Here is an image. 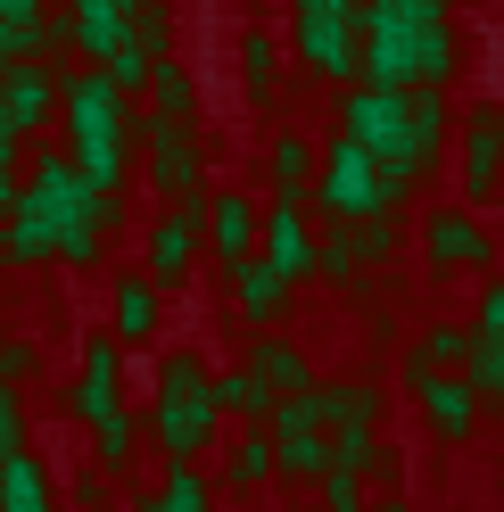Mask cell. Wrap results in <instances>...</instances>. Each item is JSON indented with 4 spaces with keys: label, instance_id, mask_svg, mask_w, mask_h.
I'll use <instances>...</instances> for the list:
<instances>
[{
    "label": "cell",
    "instance_id": "e0dca14e",
    "mask_svg": "<svg viewBox=\"0 0 504 512\" xmlns=\"http://www.w3.org/2000/svg\"><path fill=\"white\" fill-rule=\"evenodd\" d=\"M116 372H124V347H116V339H91V347H83V389H75V413H83L91 430L124 413V405H116Z\"/></svg>",
    "mask_w": 504,
    "mask_h": 512
},
{
    "label": "cell",
    "instance_id": "30bf717a",
    "mask_svg": "<svg viewBox=\"0 0 504 512\" xmlns=\"http://www.w3.org/2000/svg\"><path fill=\"white\" fill-rule=\"evenodd\" d=\"M405 397L422 405V422H430L438 446H471L480 422H488V405H480V389H471L463 372H405Z\"/></svg>",
    "mask_w": 504,
    "mask_h": 512
},
{
    "label": "cell",
    "instance_id": "836d02e7",
    "mask_svg": "<svg viewBox=\"0 0 504 512\" xmlns=\"http://www.w3.org/2000/svg\"><path fill=\"white\" fill-rule=\"evenodd\" d=\"M17 438H25V422H17V397H0V463H17V455H25Z\"/></svg>",
    "mask_w": 504,
    "mask_h": 512
},
{
    "label": "cell",
    "instance_id": "f1b7e54d",
    "mask_svg": "<svg viewBox=\"0 0 504 512\" xmlns=\"http://www.w3.org/2000/svg\"><path fill=\"white\" fill-rule=\"evenodd\" d=\"M364 265V256H356V232H323V248H314V273H323V281H348Z\"/></svg>",
    "mask_w": 504,
    "mask_h": 512
},
{
    "label": "cell",
    "instance_id": "7402d4cb",
    "mask_svg": "<svg viewBox=\"0 0 504 512\" xmlns=\"http://www.w3.org/2000/svg\"><path fill=\"white\" fill-rule=\"evenodd\" d=\"M281 306H290V281H281V273L265 265V256H257V265L240 273V314L257 323V339H265V331L281 323Z\"/></svg>",
    "mask_w": 504,
    "mask_h": 512
},
{
    "label": "cell",
    "instance_id": "4316f807",
    "mask_svg": "<svg viewBox=\"0 0 504 512\" xmlns=\"http://www.w3.org/2000/svg\"><path fill=\"white\" fill-rule=\"evenodd\" d=\"M91 438H100V479L133 471V446H141V422H133V413H116V422H100Z\"/></svg>",
    "mask_w": 504,
    "mask_h": 512
},
{
    "label": "cell",
    "instance_id": "e575fe53",
    "mask_svg": "<svg viewBox=\"0 0 504 512\" xmlns=\"http://www.w3.org/2000/svg\"><path fill=\"white\" fill-rule=\"evenodd\" d=\"M17 199H25V190L9 182V157H0V223H17Z\"/></svg>",
    "mask_w": 504,
    "mask_h": 512
},
{
    "label": "cell",
    "instance_id": "ba28073f",
    "mask_svg": "<svg viewBox=\"0 0 504 512\" xmlns=\"http://www.w3.org/2000/svg\"><path fill=\"white\" fill-rule=\"evenodd\" d=\"M141 166H149V190L166 207H199L207 199V149L191 124H166V116H141Z\"/></svg>",
    "mask_w": 504,
    "mask_h": 512
},
{
    "label": "cell",
    "instance_id": "44dd1931",
    "mask_svg": "<svg viewBox=\"0 0 504 512\" xmlns=\"http://www.w3.org/2000/svg\"><path fill=\"white\" fill-rule=\"evenodd\" d=\"M157 298H166V290H157L149 273H124L116 281V347H141L157 331Z\"/></svg>",
    "mask_w": 504,
    "mask_h": 512
},
{
    "label": "cell",
    "instance_id": "9a60e30c",
    "mask_svg": "<svg viewBox=\"0 0 504 512\" xmlns=\"http://www.w3.org/2000/svg\"><path fill=\"white\" fill-rule=\"evenodd\" d=\"M50 108H58V67H42V58L0 67V116H9V133H42Z\"/></svg>",
    "mask_w": 504,
    "mask_h": 512
},
{
    "label": "cell",
    "instance_id": "603a6c76",
    "mask_svg": "<svg viewBox=\"0 0 504 512\" xmlns=\"http://www.w3.org/2000/svg\"><path fill=\"white\" fill-rule=\"evenodd\" d=\"M240 75H248V100H273V83H281V50H273V34H265V25H248V34H240Z\"/></svg>",
    "mask_w": 504,
    "mask_h": 512
},
{
    "label": "cell",
    "instance_id": "83f0119b",
    "mask_svg": "<svg viewBox=\"0 0 504 512\" xmlns=\"http://www.w3.org/2000/svg\"><path fill=\"white\" fill-rule=\"evenodd\" d=\"M471 389H480V405L488 413H504V339H480V347H471Z\"/></svg>",
    "mask_w": 504,
    "mask_h": 512
},
{
    "label": "cell",
    "instance_id": "d590c367",
    "mask_svg": "<svg viewBox=\"0 0 504 512\" xmlns=\"http://www.w3.org/2000/svg\"><path fill=\"white\" fill-rule=\"evenodd\" d=\"M381 512H414V504H405V496H389V504H381Z\"/></svg>",
    "mask_w": 504,
    "mask_h": 512
},
{
    "label": "cell",
    "instance_id": "ac0fdd59",
    "mask_svg": "<svg viewBox=\"0 0 504 512\" xmlns=\"http://www.w3.org/2000/svg\"><path fill=\"white\" fill-rule=\"evenodd\" d=\"M248 364H257V380H265V389L281 397V405H290V397H314V389H323V380H314V364L298 356V347L290 339H257V347H248Z\"/></svg>",
    "mask_w": 504,
    "mask_h": 512
},
{
    "label": "cell",
    "instance_id": "1f68e13d",
    "mask_svg": "<svg viewBox=\"0 0 504 512\" xmlns=\"http://www.w3.org/2000/svg\"><path fill=\"white\" fill-rule=\"evenodd\" d=\"M323 512H372L364 479H356V471H331V479H323Z\"/></svg>",
    "mask_w": 504,
    "mask_h": 512
},
{
    "label": "cell",
    "instance_id": "8992f818",
    "mask_svg": "<svg viewBox=\"0 0 504 512\" xmlns=\"http://www.w3.org/2000/svg\"><path fill=\"white\" fill-rule=\"evenodd\" d=\"M339 141H356L364 157H381L389 174H430V149H422V133H414V91H372V83H356V91H339Z\"/></svg>",
    "mask_w": 504,
    "mask_h": 512
},
{
    "label": "cell",
    "instance_id": "7a4b0ae2",
    "mask_svg": "<svg viewBox=\"0 0 504 512\" xmlns=\"http://www.w3.org/2000/svg\"><path fill=\"white\" fill-rule=\"evenodd\" d=\"M108 215H116V199H100V190L83 182L75 157L50 149L42 166H34V182H25V199H17L9 248H17V256H67V265H91Z\"/></svg>",
    "mask_w": 504,
    "mask_h": 512
},
{
    "label": "cell",
    "instance_id": "8fae6325",
    "mask_svg": "<svg viewBox=\"0 0 504 512\" xmlns=\"http://www.w3.org/2000/svg\"><path fill=\"white\" fill-rule=\"evenodd\" d=\"M207 256H215L232 281L265 256V215H257L248 190H207Z\"/></svg>",
    "mask_w": 504,
    "mask_h": 512
},
{
    "label": "cell",
    "instance_id": "9c48e42d",
    "mask_svg": "<svg viewBox=\"0 0 504 512\" xmlns=\"http://www.w3.org/2000/svg\"><path fill=\"white\" fill-rule=\"evenodd\" d=\"M422 265L438 281H496V240H488V223L471 215V207H430L422 215Z\"/></svg>",
    "mask_w": 504,
    "mask_h": 512
},
{
    "label": "cell",
    "instance_id": "cb8c5ba5",
    "mask_svg": "<svg viewBox=\"0 0 504 512\" xmlns=\"http://www.w3.org/2000/svg\"><path fill=\"white\" fill-rule=\"evenodd\" d=\"M273 471H281V455H273V430H248V438L232 446V463H224V479H232V488H265Z\"/></svg>",
    "mask_w": 504,
    "mask_h": 512
},
{
    "label": "cell",
    "instance_id": "3957f363",
    "mask_svg": "<svg viewBox=\"0 0 504 512\" xmlns=\"http://www.w3.org/2000/svg\"><path fill=\"white\" fill-rule=\"evenodd\" d=\"M67 116H75V166L83 182L100 190V199L124 207V166H133V149H141V124H133V100L108 83V75H75L67 83Z\"/></svg>",
    "mask_w": 504,
    "mask_h": 512
},
{
    "label": "cell",
    "instance_id": "277c9868",
    "mask_svg": "<svg viewBox=\"0 0 504 512\" xmlns=\"http://www.w3.org/2000/svg\"><path fill=\"white\" fill-rule=\"evenodd\" d=\"M215 430H224V413H215V372H207V356H191V347L157 356L149 438L166 446V463H174V471H199V455L215 446Z\"/></svg>",
    "mask_w": 504,
    "mask_h": 512
},
{
    "label": "cell",
    "instance_id": "4fadbf2b",
    "mask_svg": "<svg viewBox=\"0 0 504 512\" xmlns=\"http://www.w3.org/2000/svg\"><path fill=\"white\" fill-rule=\"evenodd\" d=\"M504 182V100H471V124H463V199L488 207Z\"/></svg>",
    "mask_w": 504,
    "mask_h": 512
},
{
    "label": "cell",
    "instance_id": "5bb4252c",
    "mask_svg": "<svg viewBox=\"0 0 504 512\" xmlns=\"http://www.w3.org/2000/svg\"><path fill=\"white\" fill-rule=\"evenodd\" d=\"M314 248H323V232L306 223V199H273V215H265V265L298 290V281L314 273Z\"/></svg>",
    "mask_w": 504,
    "mask_h": 512
},
{
    "label": "cell",
    "instance_id": "d6986e66",
    "mask_svg": "<svg viewBox=\"0 0 504 512\" xmlns=\"http://www.w3.org/2000/svg\"><path fill=\"white\" fill-rule=\"evenodd\" d=\"M215 413H240L248 430H273V413H281V397L257 380V364H232V372H215Z\"/></svg>",
    "mask_w": 504,
    "mask_h": 512
},
{
    "label": "cell",
    "instance_id": "5b68a950",
    "mask_svg": "<svg viewBox=\"0 0 504 512\" xmlns=\"http://www.w3.org/2000/svg\"><path fill=\"white\" fill-rule=\"evenodd\" d=\"M414 199V174H389L381 157H364L356 141L323 149V182H314V207H323V232H364V223H389Z\"/></svg>",
    "mask_w": 504,
    "mask_h": 512
},
{
    "label": "cell",
    "instance_id": "4dcf8cb0",
    "mask_svg": "<svg viewBox=\"0 0 504 512\" xmlns=\"http://www.w3.org/2000/svg\"><path fill=\"white\" fill-rule=\"evenodd\" d=\"M157 496H166V512H207V479L199 471H166V488H157Z\"/></svg>",
    "mask_w": 504,
    "mask_h": 512
},
{
    "label": "cell",
    "instance_id": "6da1fadb",
    "mask_svg": "<svg viewBox=\"0 0 504 512\" xmlns=\"http://www.w3.org/2000/svg\"><path fill=\"white\" fill-rule=\"evenodd\" d=\"M455 17L438 0H372L364 9V83L372 91H447L455 83Z\"/></svg>",
    "mask_w": 504,
    "mask_h": 512
},
{
    "label": "cell",
    "instance_id": "d6a6232c",
    "mask_svg": "<svg viewBox=\"0 0 504 512\" xmlns=\"http://www.w3.org/2000/svg\"><path fill=\"white\" fill-rule=\"evenodd\" d=\"M471 331H480V339H504V273L480 281V314H471Z\"/></svg>",
    "mask_w": 504,
    "mask_h": 512
},
{
    "label": "cell",
    "instance_id": "484cf974",
    "mask_svg": "<svg viewBox=\"0 0 504 512\" xmlns=\"http://www.w3.org/2000/svg\"><path fill=\"white\" fill-rule=\"evenodd\" d=\"M0 512H50V496H42V471L34 463H0Z\"/></svg>",
    "mask_w": 504,
    "mask_h": 512
},
{
    "label": "cell",
    "instance_id": "52a82bcc",
    "mask_svg": "<svg viewBox=\"0 0 504 512\" xmlns=\"http://www.w3.org/2000/svg\"><path fill=\"white\" fill-rule=\"evenodd\" d=\"M298 34V67L314 83H364V9H348V0H306V9L290 17Z\"/></svg>",
    "mask_w": 504,
    "mask_h": 512
},
{
    "label": "cell",
    "instance_id": "7c38bea8",
    "mask_svg": "<svg viewBox=\"0 0 504 512\" xmlns=\"http://www.w3.org/2000/svg\"><path fill=\"white\" fill-rule=\"evenodd\" d=\"M199 248H207V199L199 207H166L149 223V281L157 290H182L191 265H199Z\"/></svg>",
    "mask_w": 504,
    "mask_h": 512
},
{
    "label": "cell",
    "instance_id": "2e32d148",
    "mask_svg": "<svg viewBox=\"0 0 504 512\" xmlns=\"http://www.w3.org/2000/svg\"><path fill=\"white\" fill-rule=\"evenodd\" d=\"M323 397V430L331 438H381V389L372 380H331V389H314Z\"/></svg>",
    "mask_w": 504,
    "mask_h": 512
},
{
    "label": "cell",
    "instance_id": "d4e9b609",
    "mask_svg": "<svg viewBox=\"0 0 504 512\" xmlns=\"http://www.w3.org/2000/svg\"><path fill=\"white\" fill-rule=\"evenodd\" d=\"M149 100H157L149 116H166V124H191V116H199V91H191V75H182L174 58H166L157 75H149Z\"/></svg>",
    "mask_w": 504,
    "mask_h": 512
},
{
    "label": "cell",
    "instance_id": "f546056e",
    "mask_svg": "<svg viewBox=\"0 0 504 512\" xmlns=\"http://www.w3.org/2000/svg\"><path fill=\"white\" fill-rule=\"evenodd\" d=\"M397 248H405V232H397V215H389V223H364V232H356V256H364V265H389Z\"/></svg>",
    "mask_w": 504,
    "mask_h": 512
},
{
    "label": "cell",
    "instance_id": "ffe728a7",
    "mask_svg": "<svg viewBox=\"0 0 504 512\" xmlns=\"http://www.w3.org/2000/svg\"><path fill=\"white\" fill-rule=\"evenodd\" d=\"M471 347H480L471 323H430L414 339V356H405V372H471Z\"/></svg>",
    "mask_w": 504,
    "mask_h": 512
}]
</instances>
